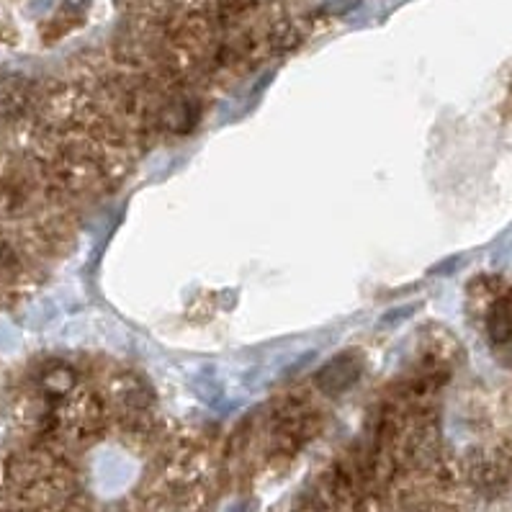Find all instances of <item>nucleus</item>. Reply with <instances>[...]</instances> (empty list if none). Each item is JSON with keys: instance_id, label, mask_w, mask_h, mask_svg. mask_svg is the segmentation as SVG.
I'll return each mask as SVG.
<instances>
[{"instance_id": "nucleus-2", "label": "nucleus", "mask_w": 512, "mask_h": 512, "mask_svg": "<svg viewBox=\"0 0 512 512\" xmlns=\"http://www.w3.org/2000/svg\"><path fill=\"white\" fill-rule=\"evenodd\" d=\"M49 425L67 443H91L109 425V402L91 389L75 386L73 392L57 399V407L49 412Z\"/></svg>"}, {"instance_id": "nucleus-3", "label": "nucleus", "mask_w": 512, "mask_h": 512, "mask_svg": "<svg viewBox=\"0 0 512 512\" xmlns=\"http://www.w3.org/2000/svg\"><path fill=\"white\" fill-rule=\"evenodd\" d=\"M34 93L24 80H8L0 85V116L3 119H24L34 109Z\"/></svg>"}, {"instance_id": "nucleus-5", "label": "nucleus", "mask_w": 512, "mask_h": 512, "mask_svg": "<svg viewBox=\"0 0 512 512\" xmlns=\"http://www.w3.org/2000/svg\"><path fill=\"white\" fill-rule=\"evenodd\" d=\"M332 366L338 368V374L332 371L330 366L325 368L320 374V389H325V392L330 394H338V392H345L353 381L358 379V371H361V366L358 363H353V358H335L332 361Z\"/></svg>"}, {"instance_id": "nucleus-4", "label": "nucleus", "mask_w": 512, "mask_h": 512, "mask_svg": "<svg viewBox=\"0 0 512 512\" xmlns=\"http://www.w3.org/2000/svg\"><path fill=\"white\" fill-rule=\"evenodd\" d=\"M75 386H78V374H75V368L65 366V363H49L39 374V389L44 397L55 399V402L73 392Z\"/></svg>"}, {"instance_id": "nucleus-7", "label": "nucleus", "mask_w": 512, "mask_h": 512, "mask_svg": "<svg viewBox=\"0 0 512 512\" xmlns=\"http://www.w3.org/2000/svg\"><path fill=\"white\" fill-rule=\"evenodd\" d=\"M19 266H21V258L19 253H16V247H13L11 242L0 240V273L16 271Z\"/></svg>"}, {"instance_id": "nucleus-6", "label": "nucleus", "mask_w": 512, "mask_h": 512, "mask_svg": "<svg viewBox=\"0 0 512 512\" xmlns=\"http://www.w3.org/2000/svg\"><path fill=\"white\" fill-rule=\"evenodd\" d=\"M489 332L497 343L512 340V291L497 299L489 312Z\"/></svg>"}, {"instance_id": "nucleus-1", "label": "nucleus", "mask_w": 512, "mask_h": 512, "mask_svg": "<svg viewBox=\"0 0 512 512\" xmlns=\"http://www.w3.org/2000/svg\"><path fill=\"white\" fill-rule=\"evenodd\" d=\"M325 428V415L304 394H289L273 404L263 430V461L284 466L294 461Z\"/></svg>"}]
</instances>
